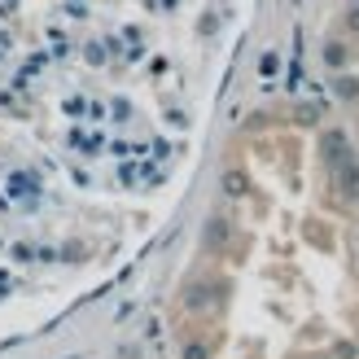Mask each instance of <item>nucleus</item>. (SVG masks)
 <instances>
[{
	"label": "nucleus",
	"instance_id": "obj_1",
	"mask_svg": "<svg viewBox=\"0 0 359 359\" xmlns=\"http://www.w3.org/2000/svg\"><path fill=\"white\" fill-rule=\"evenodd\" d=\"M175 337L184 359L359 355V215L307 128H263L224 167Z\"/></svg>",
	"mask_w": 359,
	"mask_h": 359
},
{
	"label": "nucleus",
	"instance_id": "obj_2",
	"mask_svg": "<svg viewBox=\"0 0 359 359\" xmlns=\"http://www.w3.org/2000/svg\"><path fill=\"white\" fill-rule=\"evenodd\" d=\"M329 57L342 66V75H337V93H342V101L351 105V114L359 123V0H342V9L333 13Z\"/></svg>",
	"mask_w": 359,
	"mask_h": 359
}]
</instances>
